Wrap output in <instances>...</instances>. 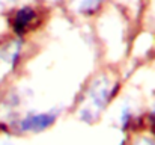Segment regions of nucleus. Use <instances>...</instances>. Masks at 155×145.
<instances>
[{"label": "nucleus", "mask_w": 155, "mask_h": 145, "mask_svg": "<svg viewBox=\"0 0 155 145\" xmlns=\"http://www.w3.org/2000/svg\"><path fill=\"white\" fill-rule=\"evenodd\" d=\"M124 86L119 74L108 71L92 74L72 101V116L84 126L98 124L122 95Z\"/></svg>", "instance_id": "f257e3e1"}, {"label": "nucleus", "mask_w": 155, "mask_h": 145, "mask_svg": "<svg viewBox=\"0 0 155 145\" xmlns=\"http://www.w3.org/2000/svg\"><path fill=\"white\" fill-rule=\"evenodd\" d=\"M65 109L59 104L29 106L8 121L0 123V135L14 138L39 136L50 132L62 118Z\"/></svg>", "instance_id": "f03ea898"}, {"label": "nucleus", "mask_w": 155, "mask_h": 145, "mask_svg": "<svg viewBox=\"0 0 155 145\" xmlns=\"http://www.w3.org/2000/svg\"><path fill=\"white\" fill-rule=\"evenodd\" d=\"M146 106H142L140 101L133 95H122L110 109L111 112V126L119 132V135H133L143 129Z\"/></svg>", "instance_id": "7ed1b4c3"}, {"label": "nucleus", "mask_w": 155, "mask_h": 145, "mask_svg": "<svg viewBox=\"0 0 155 145\" xmlns=\"http://www.w3.org/2000/svg\"><path fill=\"white\" fill-rule=\"evenodd\" d=\"M41 24V15L33 6H21L18 8L12 18H11V27L15 36L23 38L27 33L33 32Z\"/></svg>", "instance_id": "20e7f679"}, {"label": "nucleus", "mask_w": 155, "mask_h": 145, "mask_svg": "<svg viewBox=\"0 0 155 145\" xmlns=\"http://www.w3.org/2000/svg\"><path fill=\"white\" fill-rule=\"evenodd\" d=\"M21 59H23V46H21V41L11 43L9 46L3 47L2 53H0V62L5 65L6 73H9V74L14 73L20 67Z\"/></svg>", "instance_id": "39448f33"}, {"label": "nucleus", "mask_w": 155, "mask_h": 145, "mask_svg": "<svg viewBox=\"0 0 155 145\" xmlns=\"http://www.w3.org/2000/svg\"><path fill=\"white\" fill-rule=\"evenodd\" d=\"M127 145H155V133H151L145 129L130 135Z\"/></svg>", "instance_id": "423d86ee"}, {"label": "nucleus", "mask_w": 155, "mask_h": 145, "mask_svg": "<svg viewBox=\"0 0 155 145\" xmlns=\"http://www.w3.org/2000/svg\"><path fill=\"white\" fill-rule=\"evenodd\" d=\"M101 3H103V0H78L77 11L83 15H92L94 12L98 11Z\"/></svg>", "instance_id": "0eeeda50"}]
</instances>
